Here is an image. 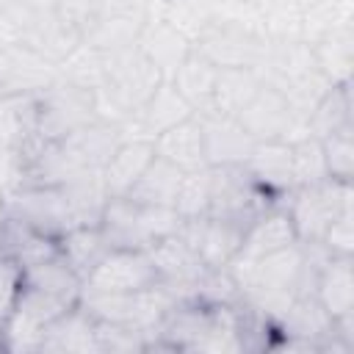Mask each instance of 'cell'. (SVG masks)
<instances>
[{"instance_id":"obj_1","label":"cell","mask_w":354,"mask_h":354,"mask_svg":"<svg viewBox=\"0 0 354 354\" xmlns=\"http://www.w3.org/2000/svg\"><path fill=\"white\" fill-rule=\"evenodd\" d=\"M180 216L174 207H158V205H141L127 196H111L100 230L111 249H138L147 252L160 238H169L180 227Z\"/></svg>"},{"instance_id":"obj_2","label":"cell","mask_w":354,"mask_h":354,"mask_svg":"<svg viewBox=\"0 0 354 354\" xmlns=\"http://www.w3.org/2000/svg\"><path fill=\"white\" fill-rule=\"evenodd\" d=\"M282 205L293 221L296 238L301 243H315L343 210H351V183L326 177L315 185L293 188Z\"/></svg>"},{"instance_id":"obj_3","label":"cell","mask_w":354,"mask_h":354,"mask_svg":"<svg viewBox=\"0 0 354 354\" xmlns=\"http://www.w3.org/2000/svg\"><path fill=\"white\" fill-rule=\"evenodd\" d=\"M33 111H36V136L41 141L64 138L97 119L94 91L66 83L61 77L33 97Z\"/></svg>"},{"instance_id":"obj_4","label":"cell","mask_w":354,"mask_h":354,"mask_svg":"<svg viewBox=\"0 0 354 354\" xmlns=\"http://www.w3.org/2000/svg\"><path fill=\"white\" fill-rule=\"evenodd\" d=\"M274 202H279V199H274L266 188H260L243 166H210L207 216L249 227Z\"/></svg>"},{"instance_id":"obj_5","label":"cell","mask_w":354,"mask_h":354,"mask_svg":"<svg viewBox=\"0 0 354 354\" xmlns=\"http://www.w3.org/2000/svg\"><path fill=\"white\" fill-rule=\"evenodd\" d=\"M0 213L30 224L50 238H61L72 230V213L61 185H14L3 194Z\"/></svg>"},{"instance_id":"obj_6","label":"cell","mask_w":354,"mask_h":354,"mask_svg":"<svg viewBox=\"0 0 354 354\" xmlns=\"http://www.w3.org/2000/svg\"><path fill=\"white\" fill-rule=\"evenodd\" d=\"M238 124L254 138V141H288L296 144L301 138H310V122L290 111L282 91L260 86L257 94L241 108L235 116Z\"/></svg>"},{"instance_id":"obj_7","label":"cell","mask_w":354,"mask_h":354,"mask_svg":"<svg viewBox=\"0 0 354 354\" xmlns=\"http://www.w3.org/2000/svg\"><path fill=\"white\" fill-rule=\"evenodd\" d=\"M64 310H69V304H64V301L41 293V290H36V288L22 285L14 310L0 324V346L6 351H39L41 337H44V329Z\"/></svg>"},{"instance_id":"obj_8","label":"cell","mask_w":354,"mask_h":354,"mask_svg":"<svg viewBox=\"0 0 354 354\" xmlns=\"http://www.w3.org/2000/svg\"><path fill=\"white\" fill-rule=\"evenodd\" d=\"M55 80V61L22 41H0V102L36 97Z\"/></svg>"},{"instance_id":"obj_9","label":"cell","mask_w":354,"mask_h":354,"mask_svg":"<svg viewBox=\"0 0 354 354\" xmlns=\"http://www.w3.org/2000/svg\"><path fill=\"white\" fill-rule=\"evenodd\" d=\"M147 254L155 266L158 282L169 288V293L177 299V304L196 301V282H199V277L205 274L207 266L177 232L152 243L147 249Z\"/></svg>"},{"instance_id":"obj_10","label":"cell","mask_w":354,"mask_h":354,"mask_svg":"<svg viewBox=\"0 0 354 354\" xmlns=\"http://www.w3.org/2000/svg\"><path fill=\"white\" fill-rule=\"evenodd\" d=\"M263 44H266V39L257 30H249L241 25L210 22L194 39V53H199L216 69H243V66L257 64Z\"/></svg>"},{"instance_id":"obj_11","label":"cell","mask_w":354,"mask_h":354,"mask_svg":"<svg viewBox=\"0 0 354 354\" xmlns=\"http://www.w3.org/2000/svg\"><path fill=\"white\" fill-rule=\"evenodd\" d=\"M243 232L246 227L227 218H216V216L185 218L177 227V235L202 257L207 268H227L241 249Z\"/></svg>"},{"instance_id":"obj_12","label":"cell","mask_w":354,"mask_h":354,"mask_svg":"<svg viewBox=\"0 0 354 354\" xmlns=\"http://www.w3.org/2000/svg\"><path fill=\"white\" fill-rule=\"evenodd\" d=\"M158 282L155 266L147 252L138 249H111L88 277H83V288L108 290V293H133Z\"/></svg>"},{"instance_id":"obj_13","label":"cell","mask_w":354,"mask_h":354,"mask_svg":"<svg viewBox=\"0 0 354 354\" xmlns=\"http://www.w3.org/2000/svg\"><path fill=\"white\" fill-rule=\"evenodd\" d=\"M252 69L263 86L285 91L293 80H299L301 75L315 69V55H313V47L301 39H290V41H268L266 39L263 53Z\"/></svg>"},{"instance_id":"obj_14","label":"cell","mask_w":354,"mask_h":354,"mask_svg":"<svg viewBox=\"0 0 354 354\" xmlns=\"http://www.w3.org/2000/svg\"><path fill=\"white\" fill-rule=\"evenodd\" d=\"M194 116L202 122L207 166H243V160L254 147V138L238 124V119L221 113H194Z\"/></svg>"},{"instance_id":"obj_15","label":"cell","mask_w":354,"mask_h":354,"mask_svg":"<svg viewBox=\"0 0 354 354\" xmlns=\"http://www.w3.org/2000/svg\"><path fill=\"white\" fill-rule=\"evenodd\" d=\"M243 169L252 180L266 188L274 199H282L293 191V171H290V144L288 141H254Z\"/></svg>"},{"instance_id":"obj_16","label":"cell","mask_w":354,"mask_h":354,"mask_svg":"<svg viewBox=\"0 0 354 354\" xmlns=\"http://www.w3.org/2000/svg\"><path fill=\"white\" fill-rule=\"evenodd\" d=\"M296 230H293V221L285 210L282 202H274L271 207H266L243 232V241H241V249L232 260H257L268 252H277L282 246H290L296 243Z\"/></svg>"},{"instance_id":"obj_17","label":"cell","mask_w":354,"mask_h":354,"mask_svg":"<svg viewBox=\"0 0 354 354\" xmlns=\"http://www.w3.org/2000/svg\"><path fill=\"white\" fill-rule=\"evenodd\" d=\"M39 351H75V354H100V340H97V321L83 310V307H69L64 310L41 337Z\"/></svg>"},{"instance_id":"obj_18","label":"cell","mask_w":354,"mask_h":354,"mask_svg":"<svg viewBox=\"0 0 354 354\" xmlns=\"http://www.w3.org/2000/svg\"><path fill=\"white\" fill-rule=\"evenodd\" d=\"M136 47L155 64V69H158L166 80L174 75V69H177V66L191 55V50H194L191 39H185L180 30H174L169 22H163V19H158V17L147 19V25H144L141 33H138Z\"/></svg>"},{"instance_id":"obj_19","label":"cell","mask_w":354,"mask_h":354,"mask_svg":"<svg viewBox=\"0 0 354 354\" xmlns=\"http://www.w3.org/2000/svg\"><path fill=\"white\" fill-rule=\"evenodd\" d=\"M53 254H58V238H50L19 218L0 213V257H8L28 268Z\"/></svg>"},{"instance_id":"obj_20","label":"cell","mask_w":354,"mask_h":354,"mask_svg":"<svg viewBox=\"0 0 354 354\" xmlns=\"http://www.w3.org/2000/svg\"><path fill=\"white\" fill-rule=\"evenodd\" d=\"M155 155L174 163L180 171H194L207 166L205 158V136H202V122L196 116H188L185 122L163 130L152 141Z\"/></svg>"},{"instance_id":"obj_21","label":"cell","mask_w":354,"mask_h":354,"mask_svg":"<svg viewBox=\"0 0 354 354\" xmlns=\"http://www.w3.org/2000/svg\"><path fill=\"white\" fill-rule=\"evenodd\" d=\"M315 299L324 304V310L332 318H343L354 313V271L351 257L332 254L315 282Z\"/></svg>"},{"instance_id":"obj_22","label":"cell","mask_w":354,"mask_h":354,"mask_svg":"<svg viewBox=\"0 0 354 354\" xmlns=\"http://www.w3.org/2000/svg\"><path fill=\"white\" fill-rule=\"evenodd\" d=\"M155 158L152 141H122L111 160L102 169V183L108 188V196H127V191L136 185L141 171Z\"/></svg>"},{"instance_id":"obj_23","label":"cell","mask_w":354,"mask_h":354,"mask_svg":"<svg viewBox=\"0 0 354 354\" xmlns=\"http://www.w3.org/2000/svg\"><path fill=\"white\" fill-rule=\"evenodd\" d=\"M22 285L28 288H36L64 304H77L80 299V288H83V279L72 271V266L61 257V254H53L41 263H33L28 268H22Z\"/></svg>"},{"instance_id":"obj_24","label":"cell","mask_w":354,"mask_h":354,"mask_svg":"<svg viewBox=\"0 0 354 354\" xmlns=\"http://www.w3.org/2000/svg\"><path fill=\"white\" fill-rule=\"evenodd\" d=\"M144 25H147V19H141V17H130V14H119V11H100L97 19L86 28L83 41H88L102 55H111V53L133 47L138 41V33Z\"/></svg>"},{"instance_id":"obj_25","label":"cell","mask_w":354,"mask_h":354,"mask_svg":"<svg viewBox=\"0 0 354 354\" xmlns=\"http://www.w3.org/2000/svg\"><path fill=\"white\" fill-rule=\"evenodd\" d=\"M260 77L254 75L252 66L243 69H218L216 75V86H213V97H210V108L202 113H221V116H238L241 108L257 94L260 88Z\"/></svg>"},{"instance_id":"obj_26","label":"cell","mask_w":354,"mask_h":354,"mask_svg":"<svg viewBox=\"0 0 354 354\" xmlns=\"http://www.w3.org/2000/svg\"><path fill=\"white\" fill-rule=\"evenodd\" d=\"M183 171L163 160V158H152L149 166L141 171V177L136 180V185L127 191V199L141 202V205H158V207H174V196L180 188Z\"/></svg>"},{"instance_id":"obj_27","label":"cell","mask_w":354,"mask_h":354,"mask_svg":"<svg viewBox=\"0 0 354 354\" xmlns=\"http://www.w3.org/2000/svg\"><path fill=\"white\" fill-rule=\"evenodd\" d=\"M108 252L111 246L100 227H72L58 238V254L72 266L80 279L88 277Z\"/></svg>"},{"instance_id":"obj_28","label":"cell","mask_w":354,"mask_h":354,"mask_svg":"<svg viewBox=\"0 0 354 354\" xmlns=\"http://www.w3.org/2000/svg\"><path fill=\"white\" fill-rule=\"evenodd\" d=\"M216 75H218V69H216L210 61H205L199 53L191 50V55L174 69V75H171L169 80H171L174 88L185 97V102L194 108V113H202V111L210 108Z\"/></svg>"},{"instance_id":"obj_29","label":"cell","mask_w":354,"mask_h":354,"mask_svg":"<svg viewBox=\"0 0 354 354\" xmlns=\"http://www.w3.org/2000/svg\"><path fill=\"white\" fill-rule=\"evenodd\" d=\"M310 47H313V55H315V66L335 86H346L348 77H351V64H354V33H351V28L332 30Z\"/></svg>"},{"instance_id":"obj_30","label":"cell","mask_w":354,"mask_h":354,"mask_svg":"<svg viewBox=\"0 0 354 354\" xmlns=\"http://www.w3.org/2000/svg\"><path fill=\"white\" fill-rule=\"evenodd\" d=\"M58 77L66 83H75L80 88H100L105 83V55L94 50L88 41H77L61 61H58Z\"/></svg>"},{"instance_id":"obj_31","label":"cell","mask_w":354,"mask_h":354,"mask_svg":"<svg viewBox=\"0 0 354 354\" xmlns=\"http://www.w3.org/2000/svg\"><path fill=\"white\" fill-rule=\"evenodd\" d=\"M354 8L351 0H318L301 11V41L315 44L332 30L351 28Z\"/></svg>"},{"instance_id":"obj_32","label":"cell","mask_w":354,"mask_h":354,"mask_svg":"<svg viewBox=\"0 0 354 354\" xmlns=\"http://www.w3.org/2000/svg\"><path fill=\"white\" fill-rule=\"evenodd\" d=\"M343 127H351V94L348 83L346 86H332L326 97L313 108L310 113V136L313 138H326Z\"/></svg>"},{"instance_id":"obj_33","label":"cell","mask_w":354,"mask_h":354,"mask_svg":"<svg viewBox=\"0 0 354 354\" xmlns=\"http://www.w3.org/2000/svg\"><path fill=\"white\" fill-rule=\"evenodd\" d=\"M207 207H210V166L183 171V180L174 196V213L185 221V218L207 216Z\"/></svg>"},{"instance_id":"obj_34","label":"cell","mask_w":354,"mask_h":354,"mask_svg":"<svg viewBox=\"0 0 354 354\" xmlns=\"http://www.w3.org/2000/svg\"><path fill=\"white\" fill-rule=\"evenodd\" d=\"M290 171H293V188L315 185L329 177L326 160H324V147L318 138H301L290 144Z\"/></svg>"},{"instance_id":"obj_35","label":"cell","mask_w":354,"mask_h":354,"mask_svg":"<svg viewBox=\"0 0 354 354\" xmlns=\"http://www.w3.org/2000/svg\"><path fill=\"white\" fill-rule=\"evenodd\" d=\"M196 301L207 307H230L241 301V290L230 268H205L196 282Z\"/></svg>"},{"instance_id":"obj_36","label":"cell","mask_w":354,"mask_h":354,"mask_svg":"<svg viewBox=\"0 0 354 354\" xmlns=\"http://www.w3.org/2000/svg\"><path fill=\"white\" fill-rule=\"evenodd\" d=\"M324 147V160H326V171L335 180H346L351 183V171H354V141H351V127H343L326 138H321Z\"/></svg>"},{"instance_id":"obj_37","label":"cell","mask_w":354,"mask_h":354,"mask_svg":"<svg viewBox=\"0 0 354 354\" xmlns=\"http://www.w3.org/2000/svg\"><path fill=\"white\" fill-rule=\"evenodd\" d=\"M55 14L72 25L80 36L86 33V28L97 19V14L102 11V0H53Z\"/></svg>"},{"instance_id":"obj_38","label":"cell","mask_w":354,"mask_h":354,"mask_svg":"<svg viewBox=\"0 0 354 354\" xmlns=\"http://www.w3.org/2000/svg\"><path fill=\"white\" fill-rule=\"evenodd\" d=\"M351 210H343L324 232V238L318 241L329 254H340V257H351L354 252V224H351Z\"/></svg>"},{"instance_id":"obj_39","label":"cell","mask_w":354,"mask_h":354,"mask_svg":"<svg viewBox=\"0 0 354 354\" xmlns=\"http://www.w3.org/2000/svg\"><path fill=\"white\" fill-rule=\"evenodd\" d=\"M19 290H22V266L8 257H0V324L14 310Z\"/></svg>"},{"instance_id":"obj_40","label":"cell","mask_w":354,"mask_h":354,"mask_svg":"<svg viewBox=\"0 0 354 354\" xmlns=\"http://www.w3.org/2000/svg\"><path fill=\"white\" fill-rule=\"evenodd\" d=\"M0 348H3V346H0Z\"/></svg>"}]
</instances>
